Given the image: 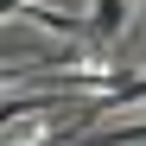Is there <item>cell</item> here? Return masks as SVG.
Returning a JSON list of instances; mask_svg holds the SVG:
<instances>
[{"label":"cell","instance_id":"1","mask_svg":"<svg viewBox=\"0 0 146 146\" xmlns=\"http://www.w3.org/2000/svg\"><path fill=\"white\" fill-rule=\"evenodd\" d=\"M89 32H95V44H114L127 32V0H95L89 7Z\"/></svg>","mask_w":146,"mask_h":146},{"label":"cell","instance_id":"2","mask_svg":"<svg viewBox=\"0 0 146 146\" xmlns=\"http://www.w3.org/2000/svg\"><path fill=\"white\" fill-rule=\"evenodd\" d=\"M76 146H146V121H133V127H108V133H83Z\"/></svg>","mask_w":146,"mask_h":146},{"label":"cell","instance_id":"3","mask_svg":"<svg viewBox=\"0 0 146 146\" xmlns=\"http://www.w3.org/2000/svg\"><path fill=\"white\" fill-rule=\"evenodd\" d=\"M133 26H140V32H146V0H140V13H133Z\"/></svg>","mask_w":146,"mask_h":146}]
</instances>
